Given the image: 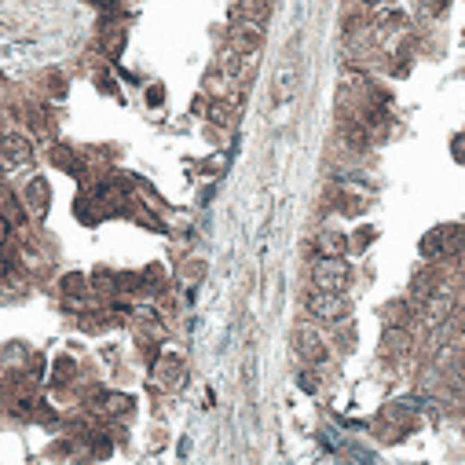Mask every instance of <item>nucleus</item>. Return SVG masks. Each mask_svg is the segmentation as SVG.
I'll use <instances>...</instances> for the list:
<instances>
[{"mask_svg": "<svg viewBox=\"0 0 465 465\" xmlns=\"http://www.w3.org/2000/svg\"><path fill=\"white\" fill-rule=\"evenodd\" d=\"M348 286V264L341 256H315L312 264V290H330V293H344Z\"/></svg>", "mask_w": 465, "mask_h": 465, "instance_id": "obj_1", "label": "nucleus"}, {"mask_svg": "<svg viewBox=\"0 0 465 465\" xmlns=\"http://www.w3.org/2000/svg\"><path fill=\"white\" fill-rule=\"evenodd\" d=\"M308 312L322 322H333L344 315V293H330V290H312L308 293Z\"/></svg>", "mask_w": 465, "mask_h": 465, "instance_id": "obj_2", "label": "nucleus"}, {"mask_svg": "<svg viewBox=\"0 0 465 465\" xmlns=\"http://www.w3.org/2000/svg\"><path fill=\"white\" fill-rule=\"evenodd\" d=\"M30 158H33V150H30L26 139H8V143L0 147V165H4V169H15V165L30 161Z\"/></svg>", "mask_w": 465, "mask_h": 465, "instance_id": "obj_3", "label": "nucleus"}, {"mask_svg": "<svg viewBox=\"0 0 465 465\" xmlns=\"http://www.w3.org/2000/svg\"><path fill=\"white\" fill-rule=\"evenodd\" d=\"M367 4H389V0H367Z\"/></svg>", "mask_w": 465, "mask_h": 465, "instance_id": "obj_4", "label": "nucleus"}]
</instances>
